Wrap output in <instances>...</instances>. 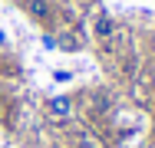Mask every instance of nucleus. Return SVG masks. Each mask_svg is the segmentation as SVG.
Listing matches in <instances>:
<instances>
[{
    "label": "nucleus",
    "instance_id": "7ed1b4c3",
    "mask_svg": "<svg viewBox=\"0 0 155 148\" xmlns=\"http://www.w3.org/2000/svg\"><path fill=\"white\" fill-rule=\"evenodd\" d=\"M112 30H116L112 17H109V13H99V20H96V36L106 40V36H112Z\"/></svg>",
    "mask_w": 155,
    "mask_h": 148
},
{
    "label": "nucleus",
    "instance_id": "f257e3e1",
    "mask_svg": "<svg viewBox=\"0 0 155 148\" xmlns=\"http://www.w3.org/2000/svg\"><path fill=\"white\" fill-rule=\"evenodd\" d=\"M46 115L53 118V122H66V118L73 115V99H69V95L50 99V102H46Z\"/></svg>",
    "mask_w": 155,
    "mask_h": 148
},
{
    "label": "nucleus",
    "instance_id": "39448f33",
    "mask_svg": "<svg viewBox=\"0 0 155 148\" xmlns=\"http://www.w3.org/2000/svg\"><path fill=\"white\" fill-rule=\"evenodd\" d=\"M43 46L46 50H56V36H43Z\"/></svg>",
    "mask_w": 155,
    "mask_h": 148
},
{
    "label": "nucleus",
    "instance_id": "f03ea898",
    "mask_svg": "<svg viewBox=\"0 0 155 148\" xmlns=\"http://www.w3.org/2000/svg\"><path fill=\"white\" fill-rule=\"evenodd\" d=\"M23 10L30 13L33 20H40V23H46V20H50V13H53L46 0H27V3H23Z\"/></svg>",
    "mask_w": 155,
    "mask_h": 148
},
{
    "label": "nucleus",
    "instance_id": "20e7f679",
    "mask_svg": "<svg viewBox=\"0 0 155 148\" xmlns=\"http://www.w3.org/2000/svg\"><path fill=\"white\" fill-rule=\"evenodd\" d=\"M53 79H56V82H66V79H73V72H69V69H56Z\"/></svg>",
    "mask_w": 155,
    "mask_h": 148
},
{
    "label": "nucleus",
    "instance_id": "423d86ee",
    "mask_svg": "<svg viewBox=\"0 0 155 148\" xmlns=\"http://www.w3.org/2000/svg\"><path fill=\"white\" fill-rule=\"evenodd\" d=\"M79 148H96V142H93V138H86V135H83V138H79Z\"/></svg>",
    "mask_w": 155,
    "mask_h": 148
}]
</instances>
